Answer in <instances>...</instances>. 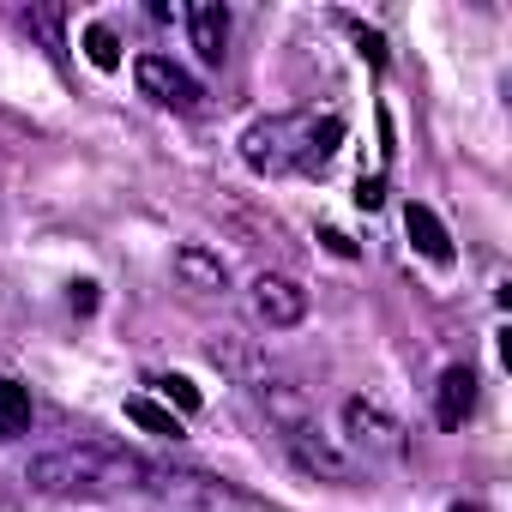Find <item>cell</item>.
I'll return each instance as SVG.
<instances>
[{
	"label": "cell",
	"mask_w": 512,
	"mask_h": 512,
	"mask_svg": "<svg viewBox=\"0 0 512 512\" xmlns=\"http://www.w3.org/2000/svg\"><path fill=\"white\" fill-rule=\"evenodd\" d=\"M211 356H217L223 368H235V380L247 386V398L260 404V416L272 422L278 446H284V452H290L308 476H326V482H356V458H350L338 440H326V434H320V416H314L308 392H302L284 368H272L266 356H253V350H241V344H211Z\"/></svg>",
	"instance_id": "1"
},
{
	"label": "cell",
	"mask_w": 512,
	"mask_h": 512,
	"mask_svg": "<svg viewBox=\"0 0 512 512\" xmlns=\"http://www.w3.org/2000/svg\"><path fill=\"white\" fill-rule=\"evenodd\" d=\"M344 145V121L320 115V109H284V115H260L241 127V163L253 175H320Z\"/></svg>",
	"instance_id": "2"
},
{
	"label": "cell",
	"mask_w": 512,
	"mask_h": 512,
	"mask_svg": "<svg viewBox=\"0 0 512 512\" xmlns=\"http://www.w3.org/2000/svg\"><path fill=\"white\" fill-rule=\"evenodd\" d=\"M151 470L139 452L103 446V440H79V446H55L43 458H31L25 482L37 494H61V500H109V494H139L151 488Z\"/></svg>",
	"instance_id": "3"
},
{
	"label": "cell",
	"mask_w": 512,
	"mask_h": 512,
	"mask_svg": "<svg viewBox=\"0 0 512 512\" xmlns=\"http://www.w3.org/2000/svg\"><path fill=\"white\" fill-rule=\"evenodd\" d=\"M344 440H350V452L368 458V464H398V458L410 452L404 422H398L386 404H374V398H344Z\"/></svg>",
	"instance_id": "4"
},
{
	"label": "cell",
	"mask_w": 512,
	"mask_h": 512,
	"mask_svg": "<svg viewBox=\"0 0 512 512\" xmlns=\"http://www.w3.org/2000/svg\"><path fill=\"white\" fill-rule=\"evenodd\" d=\"M133 85H139V97H151L157 109H175V115H199V109H205V85H199L181 61H169V55H139V61H133Z\"/></svg>",
	"instance_id": "5"
},
{
	"label": "cell",
	"mask_w": 512,
	"mask_h": 512,
	"mask_svg": "<svg viewBox=\"0 0 512 512\" xmlns=\"http://www.w3.org/2000/svg\"><path fill=\"white\" fill-rule=\"evenodd\" d=\"M247 308H253V320H260L266 332H290V326L308 320V290L296 278H284V272H260L247 284Z\"/></svg>",
	"instance_id": "6"
},
{
	"label": "cell",
	"mask_w": 512,
	"mask_h": 512,
	"mask_svg": "<svg viewBox=\"0 0 512 512\" xmlns=\"http://www.w3.org/2000/svg\"><path fill=\"white\" fill-rule=\"evenodd\" d=\"M181 25H187L199 61L223 67V55H229V7L223 0H193V7H181Z\"/></svg>",
	"instance_id": "7"
},
{
	"label": "cell",
	"mask_w": 512,
	"mask_h": 512,
	"mask_svg": "<svg viewBox=\"0 0 512 512\" xmlns=\"http://www.w3.org/2000/svg\"><path fill=\"white\" fill-rule=\"evenodd\" d=\"M470 410H476V374L458 362V368H446L440 386H434V422H440V428H464Z\"/></svg>",
	"instance_id": "8"
},
{
	"label": "cell",
	"mask_w": 512,
	"mask_h": 512,
	"mask_svg": "<svg viewBox=\"0 0 512 512\" xmlns=\"http://www.w3.org/2000/svg\"><path fill=\"white\" fill-rule=\"evenodd\" d=\"M404 229H410V247L422 253L428 266H452V235H446V223L434 217V205L410 199V205H404Z\"/></svg>",
	"instance_id": "9"
},
{
	"label": "cell",
	"mask_w": 512,
	"mask_h": 512,
	"mask_svg": "<svg viewBox=\"0 0 512 512\" xmlns=\"http://www.w3.org/2000/svg\"><path fill=\"white\" fill-rule=\"evenodd\" d=\"M175 278H187L193 290H229L223 260H211L205 247H181V253H175Z\"/></svg>",
	"instance_id": "10"
},
{
	"label": "cell",
	"mask_w": 512,
	"mask_h": 512,
	"mask_svg": "<svg viewBox=\"0 0 512 512\" xmlns=\"http://www.w3.org/2000/svg\"><path fill=\"white\" fill-rule=\"evenodd\" d=\"M31 392L19 386V380H7L0 374V440H19V434H31Z\"/></svg>",
	"instance_id": "11"
},
{
	"label": "cell",
	"mask_w": 512,
	"mask_h": 512,
	"mask_svg": "<svg viewBox=\"0 0 512 512\" xmlns=\"http://www.w3.org/2000/svg\"><path fill=\"white\" fill-rule=\"evenodd\" d=\"M127 422H139V428H145V434H157V440H181V416H175V410H163V404H157V398H145V392H139V398H127Z\"/></svg>",
	"instance_id": "12"
},
{
	"label": "cell",
	"mask_w": 512,
	"mask_h": 512,
	"mask_svg": "<svg viewBox=\"0 0 512 512\" xmlns=\"http://www.w3.org/2000/svg\"><path fill=\"white\" fill-rule=\"evenodd\" d=\"M145 386H151L169 410H199V386H193V380H181V374H151Z\"/></svg>",
	"instance_id": "13"
},
{
	"label": "cell",
	"mask_w": 512,
	"mask_h": 512,
	"mask_svg": "<svg viewBox=\"0 0 512 512\" xmlns=\"http://www.w3.org/2000/svg\"><path fill=\"white\" fill-rule=\"evenodd\" d=\"M85 55H91V67L115 73V67H121V43H115V31H109V25H91V31H85Z\"/></svg>",
	"instance_id": "14"
},
{
	"label": "cell",
	"mask_w": 512,
	"mask_h": 512,
	"mask_svg": "<svg viewBox=\"0 0 512 512\" xmlns=\"http://www.w3.org/2000/svg\"><path fill=\"white\" fill-rule=\"evenodd\" d=\"M19 19H25V31H37L49 49H61V13H55V7H25Z\"/></svg>",
	"instance_id": "15"
},
{
	"label": "cell",
	"mask_w": 512,
	"mask_h": 512,
	"mask_svg": "<svg viewBox=\"0 0 512 512\" xmlns=\"http://www.w3.org/2000/svg\"><path fill=\"white\" fill-rule=\"evenodd\" d=\"M344 25H350V37H356V43H362V55H368V61H374V67H380V61H386V49H380V37H374V31H362V25H356V19H344Z\"/></svg>",
	"instance_id": "16"
},
{
	"label": "cell",
	"mask_w": 512,
	"mask_h": 512,
	"mask_svg": "<svg viewBox=\"0 0 512 512\" xmlns=\"http://www.w3.org/2000/svg\"><path fill=\"white\" fill-rule=\"evenodd\" d=\"M73 308L91 314V308H97V284H73Z\"/></svg>",
	"instance_id": "17"
}]
</instances>
